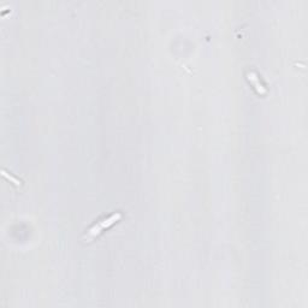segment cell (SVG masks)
Listing matches in <instances>:
<instances>
[{
  "instance_id": "6da1fadb",
  "label": "cell",
  "mask_w": 308,
  "mask_h": 308,
  "mask_svg": "<svg viewBox=\"0 0 308 308\" xmlns=\"http://www.w3.org/2000/svg\"><path fill=\"white\" fill-rule=\"evenodd\" d=\"M119 218H121V215H119V213H117V215H113L111 217H109L108 219H105V221H102V222L98 223V224H95V225L93 226L92 229H90L89 231H88V234L86 235V240L89 241V240H92L93 237L98 236V235L104 230V229H106V228H109V226H111L113 223L117 222Z\"/></svg>"
}]
</instances>
